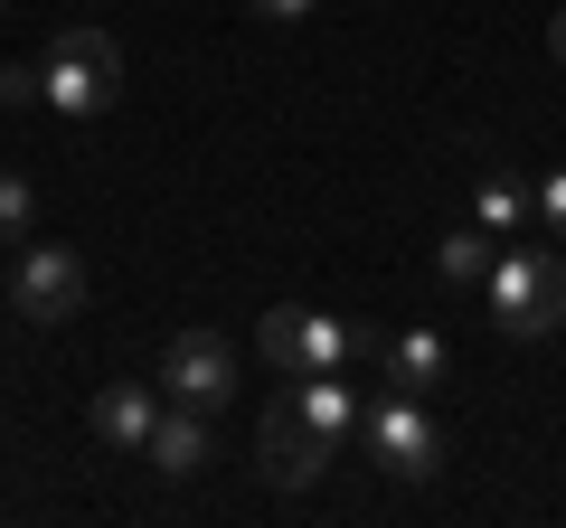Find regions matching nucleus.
Wrapping results in <instances>:
<instances>
[{
    "label": "nucleus",
    "mask_w": 566,
    "mask_h": 528,
    "mask_svg": "<svg viewBox=\"0 0 566 528\" xmlns=\"http://www.w3.org/2000/svg\"><path fill=\"white\" fill-rule=\"evenodd\" d=\"M255 349H264V368H283V378H322V368H349V359H378V330H359V321H340V311H303V303H283V311H264L255 321Z\"/></svg>",
    "instance_id": "f257e3e1"
},
{
    "label": "nucleus",
    "mask_w": 566,
    "mask_h": 528,
    "mask_svg": "<svg viewBox=\"0 0 566 528\" xmlns=\"http://www.w3.org/2000/svg\"><path fill=\"white\" fill-rule=\"evenodd\" d=\"M491 321L510 330V340H547V330L566 321V274L547 264V245H510V255H491Z\"/></svg>",
    "instance_id": "f03ea898"
},
{
    "label": "nucleus",
    "mask_w": 566,
    "mask_h": 528,
    "mask_svg": "<svg viewBox=\"0 0 566 528\" xmlns=\"http://www.w3.org/2000/svg\"><path fill=\"white\" fill-rule=\"evenodd\" d=\"M48 76V104L57 114H104V104L123 95V47L104 39V29H57V47L39 57Z\"/></svg>",
    "instance_id": "7ed1b4c3"
},
{
    "label": "nucleus",
    "mask_w": 566,
    "mask_h": 528,
    "mask_svg": "<svg viewBox=\"0 0 566 528\" xmlns=\"http://www.w3.org/2000/svg\"><path fill=\"white\" fill-rule=\"evenodd\" d=\"M359 434H368V463L397 472V482H424V472L444 463V425H434L424 397H406V387H387L378 406L359 415Z\"/></svg>",
    "instance_id": "20e7f679"
},
{
    "label": "nucleus",
    "mask_w": 566,
    "mask_h": 528,
    "mask_svg": "<svg viewBox=\"0 0 566 528\" xmlns=\"http://www.w3.org/2000/svg\"><path fill=\"white\" fill-rule=\"evenodd\" d=\"M161 387H170V406H208V415H218L227 397H237V349H227L218 330H170Z\"/></svg>",
    "instance_id": "39448f33"
},
{
    "label": "nucleus",
    "mask_w": 566,
    "mask_h": 528,
    "mask_svg": "<svg viewBox=\"0 0 566 528\" xmlns=\"http://www.w3.org/2000/svg\"><path fill=\"white\" fill-rule=\"evenodd\" d=\"M331 434L322 425H303V415H293V397H283V406H264V425H255V463H264V482L274 490H312L331 472Z\"/></svg>",
    "instance_id": "423d86ee"
},
{
    "label": "nucleus",
    "mask_w": 566,
    "mask_h": 528,
    "mask_svg": "<svg viewBox=\"0 0 566 528\" xmlns=\"http://www.w3.org/2000/svg\"><path fill=\"white\" fill-rule=\"evenodd\" d=\"M10 303H20V321H66V311H85V264L66 245H20Z\"/></svg>",
    "instance_id": "0eeeda50"
},
{
    "label": "nucleus",
    "mask_w": 566,
    "mask_h": 528,
    "mask_svg": "<svg viewBox=\"0 0 566 528\" xmlns=\"http://www.w3.org/2000/svg\"><path fill=\"white\" fill-rule=\"evenodd\" d=\"M151 425H161V397H151V387H133V378L95 387V434L114 453H151Z\"/></svg>",
    "instance_id": "6e6552de"
},
{
    "label": "nucleus",
    "mask_w": 566,
    "mask_h": 528,
    "mask_svg": "<svg viewBox=\"0 0 566 528\" xmlns=\"http://www.w3.org/2000/svg\"><path fill=\"white\" fill-rule=\"evenodd\" d=\"M151 463H161L170 482H189V472H208V406H170L161 425H151Z\"/></svg>",
    "instance_id": "1a4fd4ad"
},
{
    "label": "nucleus",
    "mask_w": 566,
    "mask_h": 528,
    "mask_svg": "<svg viewBox=\"0 0 566 528\" xmlns=\"http://www.w3.org/2000/svg\"><path fill=\"white\" fill-rule=\"evenodd\" d=\"M293 415H303V425H322L331 444H349V434H359V397L340 387V368H322V378H293Z\"/></svg>",
    "instance_id": "9d476101"
},
{
    "label": "nucleus",
    "mask_w": 566,
    "mask_h": 528,
    "mask_svg": "<svg viewBox=\"0 0 566 528\" xmlns=\"http://www.w3.org/2000/svg\"><path fill=\"white\" fill-rule=\"evenodd\" d=\"M387 387H406V397H424V387H444V340L434 330H397V340L378 349Z\"/></svg>",
    "instance_id": "9b49d317"
},
{
    "label": "nucleus",
    "mask_w": 566,
    "mask_h": 528,
    "mask_svg": "<svg viewBox=\"0 0 566 528\" xmlns=\"http://www.w3.org/2000/svg\"><path fill=\"white\" fill-rule=\"evenodd\" d=\"M434 274H444L453 293H472V284H491V226H453V236L434 245Z\"/></svg>",
    "instance_id": "f8f14e48"
},
{
    "label": "nucleus",
    "mask_w": 566,
    "mask_h": 528,
    "mask_svg": "<svg viewBox=\"0 0 566 528\" xmlns=\"http://www.w3.org/2000/svg\"><path fill=\"white\" fill-rule=\"evenodd\" d=\"M472 226H491V236H520V226H528V189H520V180H482Z\"/></svg>",
    "instance_id": "ddd939ff"
},
{
    "label": "nucleus",
    "mask_w": 566,
    "mask_h": 528,
    "mask_svg": "<svg viewBox=\"0 0 566 528\" xmlns=\"http://www.w3.org/2000/svg\"><path fill=\"white\" fill-rule=\"evenodd\" d=\"M29 218H39V189H29L20 170H0V245L29 236Z\"/></svg>",
    "instance_id": "4468645a"
},
{
    "label": "nucleus",
    "mask_w": 566,
    "mask_h": 528,
    "mask_svg": "<svg viewBox=\"0 0 566 528\" xmlns=\"http://www.w3.org/2000/svg\"><path fill=\"white\" fill-rule=\"evenodd\" d=\"M0 104H10V114H39V104H48V76H39V66H0Z\"/></svg>",
    "instance_id": "2eb2a0df"
},
{
    "label": "nucleus",
    "mask_w": 566,
    "mask_h": 528,
    "mask_svg": "<svg viewBox=\"0 0 566 528\" xmlns=\"http://www.w3.org/2000/svg\"><path fill=\"white\" fill-rule=\"evenodd\" d=\"M528 218H538L547 236H566V170H547V180L528 189Z\"/></svg>",
    "instance_id": "dca6fc26"
},
{
    "label": "nucleus",
    "mask_w": 566,
    "mask_h": 528,
    "mask_svg": "<svg viewBox=\"0 0 566 528\" xmlns=\"http://www.w3.org/2000/svg\"><path fill=\"white\" fill-rule=\"evenodd\" d=\"M255 20H303V10H322V0H245Z\"/></svg>",
    "instance_id": "f3484780"
},
{
    "label": "nucleus",
    "mask_w": 566,
    "mask_h": 528,
    "mask_svg": "<svg viewBox=\"0 0 566 528\" xmlns=\"http://www.w3.org/2000/svg\"><path fill=\"white\" fill-rule=\"evenodd\" d=\"M557 57H566V10H557Z\"/></svg>",
    "instance_id": "a211bd4d"
},
{
    "label": "nucleus",
    "mask_w": 566,
    "mask_h": 528,
    "mask_svg": "<svg viewBox=\"0 0 566 528\" xmlns=\"http://www.w3.org/2000/svg\"><path fill=\"white\" fill-rule=\"evenodd\" d=\"M0 10H10V0H0Z\"/></svg>",
    "instance_id": "6ab92c4d"
},
{
    "label": "nucleus",
    "mask_w": 566,
    "mask_h": 528,
    "mask_svg": "<svg viewBox=\"0 0 566 528\" xmlns=\"http://www.w3.org/2000/svg\"><path fill=\"white\" fill-rule=\"evenodd\" d=\"M0 293H10V284H0Z\"/></svg>",
    "instance_id": "aec40b11"
}]
</instances>
